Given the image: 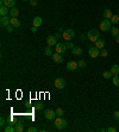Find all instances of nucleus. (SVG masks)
Listing matches in <instances>:
<instances>
[{"label":"nucleus","instance_id":"obj_1","mask_svg":"<svg viewBox=\"0 0 119 132\" xmlns=\"http://www.w3.org/2000/svg\"><path fill=\"white\" fill-rule=\"evenodd\" d=\"M87 37H88V39L92 42H94L95 43L99 38H100V32L98 31V30H95V29H92V30H89L87 33Z\"/></svg>","mask_w":119,"mask_h":132},{"label":"nucleus","instance_id":"obj_2","mask_svg":"<svg viewBox=\"0 0 119 132\" xmlns=\"http://www.w3.org/2000/svg\"><path fill=\"white\" fill-rule=\"evenodd\" d=\"M55 126L57 130H64L67 127V120L62 117H57V118H55Z\"/></svg>","mask_w":119,"mask_h":132},{"label":"nucleus","instance_id":"obj_3","mask_svg":"<svg viewBox=\"0 0 119 132\" xmlns=\"http://www.w3.org/2000/svg\"><path fill=\"white\" fill-rule=\"evenodd\" d=\"M74 36H75V31H74L73 29H67L62 33V37H63L66 41H70L72 38H74Z\"/></svg>","mask_w":119,"mask_h":132},{"label":"nucleus","instance_id":"obj_4","mask_svg":"<svg viewBox=\"0 0 119 132\" xmlns=\"http://www.w3.org/2000/svg\"><path fill=\"white\" fill-rule=\"evenodd\" d=\"M111 20L110 19H102V22L100 23V29L102 31H110L111 30Z\"/></svg>","mask_w":119,"mask_h":132},{"label":"nucleus","instance_id":"obj_5","mask_svg":"<svg viewBox=\"0 0 119 132\" xmlns=\"http://www.w3.org/2000/svg\"><path fill=\"white\" fill-rule=\"evenodd\" d=\"M54 85H55V88H57V89H63L66 87V80L63 78H57Z\"/></svg>","mask_w":119,"mask_h":132},{"label":"nucleus","instance_id":"obj_6","mask_svg":"<svg viewBox=\"0 0 119 132\" xmlns=\"http://www.w3.org/2000/svg\"><path fill=\"white\" fill-rule=\"evenodd\" d=\"M56 115H57V114H56V111H52V109H45L44 117H45L46 120H55Z\"/></svg>","mask_w":119,"mask_h":132},{"label":"nucleus","instance_id":"obj_7","mask_svg":"<svg viewBox=\"0 0 119 132\" xmlns=\"http://www.w3.org/2000/svg\"><path fill=\"white\" fill-rule=\"evenodd\" d=\"M67 51V46L63 43H57L55 45V52H58V54H63Z\"/></svg>","mask_w":119,"mask_h":132},{"label":"nucleus","instance_id":"obj_8","mask_svg":"<svg viewBox=\"0 0 119 132\" xmlns=\"http://www.w3.org/2000/svg\"><path fill=\"white\" fill-rule=\"evenodd\" d=\"M45 41H46V44L49 46H55L57 44V38L55 36H48Z\"/></svg>","mask_w":119,"mask_h":132},{"label":"nucleus","instance_id":"obj_9","mask_svg":"<svg viewBox=\"0 0 119 132\" xmlns=\"http://www.w3.org/2000/svg\"><path fill=\"white\" fill-rule=\"evenodd\" d=\"M0 24H1L3 27H7L10 24H11V18H9L7 16H3V17L0 18Z\"/></svg>","mask_w":119,"mask_h":132},{"label":"nucleus","instance_id":"obj_10","mask_svg":"<svg viewBox=\"0 0 119 132\" xmlns=\"http://www.w3.org/2000/svg\"><path fill=\"white\" fill-rule=\"evenodd\" d=\"M88 54H89V56H91L92 58H96L99 55H100V50L98 49V48H91L89 49V51H88Z\"/></svg>","mask_w":119,"mask_h":132},{"label":"nucleus","instance_id":"obj_11","mask_svg":"<svg viewBox=\"0 0 119 132\" xmlns=\"http://www.w3.org/2000/svg\"><path fill=\"white\" fill-rule=\"evenodd\" d=\"M67 69L68 70H70V72H74V70H76V69L79 68V64L78 62H74V61H69L68 63H67Z\"/></svg>","mask_w":119,"mask_h":132},{"label":"nucleus","instance_id":"obj_12","mask_svg":"<svg viewBox=\"0 0 119 132\" xmlns=\"http://www.w3.org/2000/svg\"><path fill=\"white\" fill-rule=\"evenodd\" d=\"M52 61L56 62V63H62L63 62V57H62V54H58V52H55L52 55Z\"/></svg>","mask_w":119,"mask_h":132},{"label":"nucleus","instance_id":"obj_13","mask_svg":"<svg viewBox=\"0 0 119 132\" xmlns=\"http://www.w3.org/2000/svg\"><path fill=\"white\" fill-rule=\"evenodd\" d=\"M104 46H105V39H104V38H99V39L95 42V48H98L99 50H101V49H104Z\"/></svg>","mask_w":119,"mask_h":132},{"label":"nucleus","instance_id":"obj_14","mask_svg":"<svg viewBox=\"0 0 119 132\" xmlns=\"http://www.w3.org/2000/svg\"><path fill=\"white\" fill-rule=\"evenodd\" d=\"M110 72L112 73L113 76H118V75H119V65H118V64H113V65L111 67Z\"/></svg>","mask_w":119,"mask_h":132},{"label":"nucleus","instance_id":"obj_15","mask_svg":"<svg viewBox=\"0 0 119 132\" xmlns=\"http://www.w3.org/2000/svg\"><path fill=\"white\" fill-rule=\"evenodd\" d=\"M11 25L14 27H19L20 26V22L17 17H11Z\"/></svg>","mask_w":119,"mask_h":132},{"label":"nucleus","instance_id":"obj_16","mask_svg":"<svg viewBox=\"0 0 119 132\" xmlns=\"http://www.w3.org/2000/svg\"><path fill=\"white\" fill-rule=\"evenodd\" d=\"M72 52H73L75 56H81V55H82V48H80V46H74V49L72 50Z\"/></svg>","mask_w":119,"mask_h":132},{"label":"nucleus","instance_id":"obj_17","mask_svg":"<svg viewBox=\"0 0 119 132\" xmlns=\"http://www.w3.org/2000/svg\"><path fill=\"white\" fill-rule=\"evenodd\" d=\"M4 5L5 6H7V7H14L16 6V0H4Z\"/></svg>","mask_w":119,"mask_h":132},{"label":"nucleus","instance_id":"obj_18","mask_svg":"<svg viewBox=\"0 0 119 132\" xmlns=\"http://www.w3.org/2000/svg\"><path fill=\"white\" fill-rule=\"evenodd\" d=\"M104 18L105 19H111L112 17H113V14H112V12H111V10H108V9H106V10H104Z\"/></svg>","mask_w":119,"mask_h":132},{"label":"nucleus","instance_id":"obj_19","mask_svg":"<svg viewBox=\"0 0 119 132\" xmlns=\"http://www.w3.org/2000/svg\"><path fill=\"white\" fill-rule=\"evenodd\" d=\"M9 7L7 6H5V5H1V7H0V16L3 17V16H7L9 13Z\"/></svg>","mask_w":119,"mask_h":132},{"label":"nucleus","instance_id":"obj_20","mask_svg":"<svg viewBox=\"0 0 119 132\" xmlns=\"http://www.w3.org/2000/svg\"><path fill=\"white\" fill-rule=\"evenodd\" d=\"M18 14H19V10L17 7H12L10 10V16L11 17H18Z\"/></svg>","mask_w":119,"mask_h":132},{"label":"nucleus","instance_id":"obj_21","mask_svg":"<svg viewBox=\"0 0 119 132\" xmlns=\"http://www.w3.org/2000/svg\"><path fill=\"white\" fill-rule=\"evenodd\" d=\"M14 128H16V132H23L24 131V124L23 123H17L14 125Z\"/></svg>","mask_w":119,"mask_h":132},{"label":"nucleus","instance_id":"obj_22","mask_svg":"<svg viewBox=\"0 0 119 132\" xmlns=\"http://www.w3.org/2000/svg\"><path fill=\"white\" fill-rule=\"evenodd\" d=\"M42 23H43V20H42L41 17H36V18H33V26H41Z\"/></svg>","mask_w":119,"mask_h":132},{"label":"nucleus","instance_id":"obj_23","mask_svg":"<svg viewBox=\"0 0 119 132\" xmlns=\"http://www.w3.org/2000/svg\"><path fill=\"white\" fill-rule=\"evenodd\" d=\"M110 32H111V35H112V36L115 37V36H118V35H119V29L117 26H113V27H111Z\"/></svg>","mask_w":119,"mask_h":132},{"label":"nucleus","instance_id":"obj_24","mask_svg":"<svg viewBox=\"0 0 119 132\" xmlns=\"http://www.w3.org/2000/svg\"><path fill=\"white\" fill-rule=\"evenodd\" d=\"M44 54H45L46 56H52V55H54V54H52V48L48 45L45 49H44Z\"/></svg>","mask_w":119,"mask_h":132},{"label":"nucleus","instance_id":"obj_25","mask_svg":"<svg viewBox=\"0 0 119 132\" xmlns=\"http://www.w3.org/2000/svg\"><path fill=\"white\" fill-rule=\"evenodd\" d=\"M110 20H111V23H112V24H118L119 23V14H117V16H113V17H112Z\"/></svg>","mask_w":119,"mask_h":132},{"label":"nucleus","instance_id":"obj_26","mask_svg":"<svg viewBox=\"0 0 119 132\" xmlns=\"http://www.w3.org/2000/svg\"><path fill=\"white\" fill-rule=\"evenodd\" d=\"M4 131L5 132H16V128L12 126V124L11 125H9V126H6V127L4 128Z\"/></svg>","mask_w":119,"mask_h":132},{"label":"nucleus","instance_id":"obj_27","mask_svg":"<svg viewBox=\"0 0 119 132\" xmlns=\"http://www.w3.org/2000/svg\"><path fill=\"white\" fill-rule=\"evenodd\" d=\"M56 114H57V117H62V115L64 114L63 108H62V107H58V108L56 109Z\"/></svg>","mask_w":119,"mask_h":132},{"label":"nucleus","instance_id":"obj_28","mask_svg":"<svg viewBox=\"0 0 119 132\" xmlns=\"http://www.w3.org/2000/svg\"><path fill=\"white\" fill-rule=\"evenodd\" d=\"M112 81H113V85H114V86L119 87V75H118V76H114Z\"/></svg>","mask_w":119,"mask_h":132},{"label":"nucleus","instance_id":"obj_29","mask_svg":"<svg viewBox=\"0 0 119 132\" xmlns=\"http://www.w3.org/2000/svg\"><path fill=\"white\" fill-rule=\"evenodd\" d=\"M66 46H67V49H72V50L74 49V44L70 41H67V43H66Z\"/></svg>","mask_w":119,"mask_h":132},{"label":"nucleus","instance_id":"obj_30","mask_svg":"<svg viewBox=\"0 0 119 132\" xmlns=\"http://www.w3.org/2000/svg\"><path fill=\"white\" fill-rule=\"evenodd\" d=\"M102 76L105 79H110L111 76H112V73H111V72H104V73H102Z\"/></svg>","mask_w":119,"mask_h":132},{"label":"nucleus","instance_id":"obj_31","mask_svg":"<svg viewBox=\"0 0 119 132\" xmlns=\"http://www.w3.org/2000/svg\"><path fill=\"white\" fill-rule=\"evenodd\" d=\"M107 55H108V52H107L106 49H101V50H100V56H101V57H106Z\"/></svg>","mask_w":119,"mask_h":132},{"label":"nucleus","instance_id":"obj_32","mask_svg":"<svg viewBox=\"0 0 119 132\" xmlns=\"http://www.w3.org/2000/svg\"><path fill=\"white\" fill-rule=\"evenodd\" d=\"M78 64H79V67H80V68H85V67H86V62H85L83 59H81V61H79V62H78Z\"/></svg>","mask_w":119,"mask_h":132},{"label":"nucleus","instance_id":"obj_33","mask_svg":"<svg viewBox=\"0 0 119 132\" xmlns=\"http://www.w3.org/2000/svg\"><path fill=\"white\" fill-rule=\"evenodd\" d=\"M35 108H36L37 111H41V109L43 108V104H41V102H37L36 105H35Z\"/></svg>","mask_w":119,"mask_h":132},{"label":"nucleus","instance_id":"obj_34","mask_svg":"<svg viewBox=\"0 0 119 132\" xmlns=\"http://www.w3.org/2000/svg\"><path fill=\"white\" fill-rule=\"evenodd\" d=\"M5 124H6V121H5V118H4V117H1V118H0V126H1V127H4Z\"/></svg>","mask_w":119,"mask_h":132},{"label":"nucleus","instance_id":"obj_35","mask_svg":"<svg viewBox=\"0 0 119 132\" xmlns=\"http://www.w3.org/2000/svg\"><path fill=\"white\" fill-rule=\"evenodd\" d=\"M38 130H37L36 127H33V126H30V127L28 128V132H37Z\"/></svg>","mask_w":119,"mask_h":132},{"label":"nucleus","instance_id":"obj_36","mask_svg":"<svg viewBox=\"0 0 119 132\" xmlns=\"http://www.w3.org/2000/svg\"><path fill=\"white\" fill-rule=\"evenodd\" d=\"M13 29H14V26H12L11 24H10L9 26L6 27V30H7V32H12V31H13Z\"/></svg>","mask_w":119,"mask_h":132},{"label":"nucleus","instance_id":"obj_37","mask_svg":"<svg viewBox=\"0 0 119 132\" xmlns=\"http://www.w3.org/2000/svg\"><path fill=\"white\" fill-rule=\"evenodd\" d=\"M29 3L32 5V6H36L38 4V0H29Z\"/></svg>","mask_w":119,"mask_h":132},{"label":"nucleus","instance_id":"obj_38","mask_svg":"<svg viewBox=\"0 0 119 132\" xmlns=\"http://www.w3.org/2000/svg\"><path fill=\"white\" fill-rule=\"evenodd\" d=\"M113 117H114L115 119H118V120H119V111H115L114 113H113Z\"/></svg>","mask_w":119,"mask_h":132},{"label":"nucleus","instance_id":"obj_39","mask_svg":"<svg viewBox=\"0 0 119 132\" xmlns=\"http://www.w3.org/2000/svg\"><path fill=\"white\" fill-rule=\"evenodd\" d=\"M107 131H108V132H115V131H117V128H115V127H108V128H107Z\"/></svg>","mask_w":119,"mask_h":132},{"label":"nucleus","instance_id":"obj_40","mask_svg":"<svg viewBox=\"0 0 119 132\" xmlns=\"http://www.w3.org/2000/svg\"><path fill=\"white\" fill-rule=\"evenodd\" d=\"M80 39H81V41H86V39H88V37L85 36V35H82V36L80 37Z\"/></svg>","mask_w":119,"mask_h":132},{"label":"nucleus","instance_id":"obj_41","mask_svg":"<svg viewBox=\"0 0 119 132\" xmlns=\"http://www.w3.org/2000/svg\"><path fill=\"white\" fill-rule=\"evenodd\" d=\"M31 31H32V32H36V31H37V26H32V27H31Z\"/></svg>","mask_w":119,"mask_h":132},{"label":"nucleus","instance_id":"obj_42","mask_svg":"<svg viewBox=\"0 0 119 132\" xmlns=\"http://www.w3.org/2000/svg\"><path fill=\"white\" fill-rule=\"evenodd\" d=\"M115 41H117V43H119V35L118 36H115Z\"/></svg>","mask_w":119,"mask_h":132},{"label":"nucleus","instance_id":"obj_43","mask_svg":"<svg viewBox=\"0 0 119 132\" xmlns=\"http://www.w3.org/2000/svg\"><path fill=\"white\" fill-rule=\"evenodd\" d=\"M22 1H29V0H22Z\"/></svg>","mask_w":119,"mask_h":132},{"label":"nucleus","instance_id":"obj_44","mask_svg":"<svg viewBox=\"0 0 119 132\" xmlns=\"http://www.w3.org/2000/svg\"><path fill=\"white\" fill-rule=\"evenodd\" d=\"M118 14H119V9H118Z\"/></svg>","mask_w":119,"mask_h":132}]
</instances>
